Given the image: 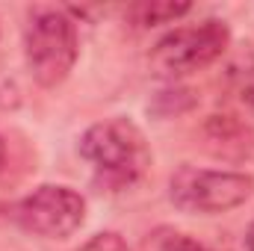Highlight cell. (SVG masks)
Segmentation results:
<instances>
[{
	"label": "cell",
	"mask_w": 254,
	"mask_h": 251,
	"mask_svg": "<svg viewBox=\"0 0 254 251\" xmlns=\"http://www.w3.org/2000/svg\"><path fill=\"white\" fill-rule=\"evenodd\" d=\"M80 157L92 163L107 187H130L151 166V151L142 130L127 119H107L80 136Z\"/></svg>",
	"instance_id": "6da1fadb"
},
{
	"label": "cell",
	"mask_w": 254,
	"mask_h": 251,
	"mask_svg": "<svg viewBox=\"0 0 254 251\" xmlns=\"http://www.w3.org/2000/svg\"><path fill=\"white\" fill-rule=\"evenodd\" d=\"M77 24L60 6H39L24 27V60L33 80L45 89L65 83L77 63Z\"/></svg>",
	"instance_id": "7a4b0ae2"
},
{
	"label": "cell",
	"mask_w": 254,
	"mask_h": 251,
	"mask_svg": "<svg viewBox=\"0 0 254 251\" xmlns=\"http://www.w3.org/2000/svg\"><path fill=\"white\" fill-rule=\"evenodd\" d=\"M228 42L231 30L219 18H207L190 27H175L154 45L151 68L163 77H187L216 63L228 51Z\"/></svg>",
	"instance_id": "3957f363"
},
{
	"label": "cell",
	"mask_w": 254,
	"mask_h": 251,
	"mask_svg": "<svg viewBox=\"0 0 254 251\" xmlns=\"http://www.w3.org/2000/svg\"><path fill=\"white\" fill-rule=\"evenodd\" d=\"M254 192V178L243 172H216V169H198L181 166L172 181L169 195L175 207L187 213H228L240 204H246Z\"/></svg>",
	"instance_id": "277c9868"
},
{
	"label": "cell",
	"mask_w": 254,
	"mask_h": 251,
	"mask_svg": "<svg viewBox=\"0 0 254 251\" xmlns=\"http://www.w3.org/2000/svg\"><path fill=\"white\" fill-rule=\"evenodd\" d=\"M15 222L36 237L65 240L86 222V201L71 187L45 184L15 204Z\"/></svg>",
	"instance_id": "5b68a950"
},
{
	"label": "cell",
	"mask_w": 254,
	"mask_h": 251,
	"mask_svg": "<svg viewBox=\"0 0 254 251\" xmlns=\"http://www.w3.org/2000/svg\"><path fill=\"white\" fill-rule=\"evenodd\" d=\"M192 3H172V0H151V3H136L130 9L133 21L139 27H157V24H175L178 18L190 15Z\"/></svg>",
	"instance_id": "8992f818"
},
{
	"label": "cell",
	"mask_w": 254,
	"mask_h": 251,
	"mask_svg": "<svg viewBox=\"0 0 254 251\" xmlns=\"http://www.w3.org/2000/svg\"><path fill=\"white\" fill-rule=\"evenodd\" d=\"M77 251H130L127 240L116 231H104V234H95L92 240H86Z\"/></svg>",
	"instance_id": "52a82bcc"
},
{
	"label": "cell",
	"mask_w": 254,
	"mask_h": 251,
	"mask_svg": "<svg viewBox=\"0 0 254 251\" xmlns=\"http://www.w3.org/2000/svg\"><path fill=\"white\" fill-rule=\"evenodd\" d=\"M160 251H207L198 240H192V237H184V234H175V237H169V240H163V246Z\"/></svg>",
	"instance_id": "ba28073f"
},
{
	"label": "cell",
	"mask_w": 254,
	"mask_h": 251,
	"mask_svg": "<svg viewBox=\"0 0 254 251\" xmlns=\"http://www.w3.org/2000/svg\"><path fill=\"white\" fill-rule=\"evenodd\" d=\"M243 101L249 104V110H252V113H254V83H252V86H249V89H246V92H243Z\"/></svg>",
	"instance_id": "9c48e42d"
},
{
	"label": "cell",
	"mask_w": 254,
	"mask_h": 251,
	"mask_svg": "<svg viewBox=\"0 0 254 251\" xmlns=\"http://www.w3.org/2000/svg\"><path fill=\"white\" fill-rule=\"evenodd\" d=\"M6 169V142H3V136H0V172Z\"/></svg>",
	"instance_id": "30bf717a"
},
{
	"label": "cell",
	"mask_w": 254,
	"mask_h": 251,
	"mask_svg": "<svg viewBox=\"0 0 254 251\" xmlns=\"http://www.w3.org/2000/svg\"><path fill=\"white\" fill-rule=\"evenodd\" d=\"M246 249L254 251V225L249 228V234H246Z\"/></svg>",
	"instance_id": "8fae6325"
}]
</instances>
